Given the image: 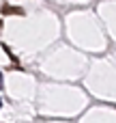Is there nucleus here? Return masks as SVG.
Returning a JSON list of instances; mask_svg holds the SVG:
<instances>
[{"mask_svg":"<svg viewBox=\"0 0 116 123\" xmlns=\"http://www.w3.org/2000/svg\"><path fill=\"white\" fill-rule=\"evenodd\" d=\"M0 11H2V15H9V13L24 15V9H19V6H11V4H2V6H0Z\"/></svg>","mask_w":116,"mask_h":123,"instance_id":"obj_1","label":"nucleus"},{"mask_svg":"<svg viewBox=\"0 0 116 123\" xmlns=\"http://www.w3.org/2000/svg\"><path fill=\"white\" fill-rule=\"evenodd\" d=\"M2 50H4V52H6V54H9V58H11V61H15V63H17V56H15V54H13V52H11V48H9V45H6V43H2Z\"/></svg>","mask_w":116,"mask_h":123,"instance_id":"obj_2","label":"nucleus"},{"mask_svg":"<svg viewBox=\"0 0 116 123\" xmlns=\"http://www.w3.org/2000/svg\"><path fill=\"white\" fill-rule=\"evenodd\" d=\"M4 89V78H2V71H0V91Z\"/></svg>","mask_w":116,"mask_h":123,"instance_id":"obj_3","label":"nucleus"},{"mask_svg":"<svg viewBox=\"0 0 116 123\" xmlns=\"http://www.w3.org/2000/svg\"><path fill=\"white\" fill-rule=\"evenodd\" d=\"M0 108H2V99H0Z\"/></svg>","mask_w":116,"mask_h":123,"instance_id":"obj_4","label":"nucleus"}]
</instances>
